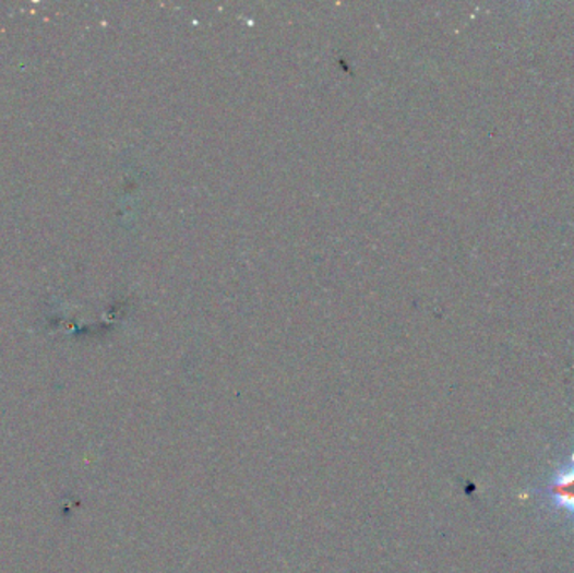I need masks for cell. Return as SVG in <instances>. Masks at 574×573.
I'll list each match as a JSON object with an SVG mask.
<instances>
[{
    "instance_id": "6da1fadb",
    "label": "cell",
    "mask_w": 574,
    "mask_h": 573,
    "mask_svg": "<svg viewBox=\"0 0 574 573\" xmlns=\"http://www.w3.org/2000/svg\"><path fill=\"white\" fill-rule=\"evenodd\" d=\"M548 494L558 508H563L574 518V464L561 468L548 486Z\"/></svg>"
}]
</instances>
